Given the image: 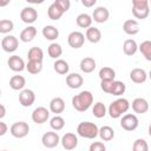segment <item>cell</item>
<instances>
[{
  "label": "cell",
  "mask_w": 151,
  "mask_h": 151,
  "mask_svg": "<svg viewBox=\"0 0 151 151\" xmlns=\"http://www.w3.org/2000/svg\"><path fill=\"white\" fill-rule=\"evenodd\" d=\"M93 104V94L90 91H81L72 98V106L79 112L87 111Z\"/></svg>",
  "instance_id": "obj_1"
},
{
  "label": "cell",
  "mask_w": 151,
  "mask_h": 151,
  "mask_svg": "<svg viewBox=\"0 0 151 151\" xmlns=\"http://www.w3.org/2000/svg\"><path fill=\"white\" fill-rule=\"evenodd\" d=\"M130 109V103L125 98H118L114 101H112L109 106V114L111 118L117 119L123 116V113H126Z\"/></svg>",
  "instance_id": "obj_2"
},
{
  "label": "cell",
  "mask_w": 151,
  "mask_h": 151,
  "mask_svg": "<svg viewBox=\"0 0 151 151\" xmlns=\"http://www.w3.org/2000/svg\"><path fill=\"white\" fill-rule=\"evenodd\" d=\"M77 133L86 139H93L99 134V129L94 123L91 122H81L77 127Z\"/></svg>",
  "instance_id": "obj_3"
},
{
  "label": "cell",
  "mask_w": 151,
  "mask_h": 151,
  "mask_svg": "<svg viewBox=\"0 0 151 151\" xmlns=\"http://www.w3.org/2000/svg\"><path fill=\"white\" fill-rule=\"evenodd\" d=\"M132 13L137 19H145L150 14V4L147 0H132Z\"/></svg>",
  "instance_id": "obj_4"
},
{
  "label": "cell",
  "mask_w": 151,
  "mask_h": 151,
  "mask_svg": "<svg viewBox=\"0 0 151 151\" xmlns=\"http://www.w3.org/2000/svg\"><path fill=\"white\" fill-rule=\"evenodd\" d=\"M9 131H11V134L15 138H24L28 134L29 126L26 122H15L12 124Z\"/></svg>",
  "instance_id": "obj_5"
},
{
  "label": "cell",
  "mask_w": 151,
  "mask_h": 151,
  "mask_svg": "<svg viewBox=\"0 0 151 151\" xmlns=\"http://www.w3.org/2000/svg\"><path fill=\"white\" fill-rule=\"evenodd\" d=\"M138 124H139V120L137 116L132 113H126L120 119V126L125 131H134L138 127Z\"/></svg>",
  "instance_id": "obj_6"
},
{
  "label": "cell",
  "mask_w": 151,
  "mask_h": 151,
  "mask_svg": "<svg viewBox=\"0 0 151 151\" xmlns=\"http://www.w3.org/2000/svg\"><path fill=\"white\" fill-rule=\"evenodd\" d=\"M60 137H59V134L57 133V132H53V131H48V132H46V133H44L42 134V137H41V143H42V145L45 146V147H47V149H53V147H55L59 143H60Z\"/></svg>",
  "instance_id": "obj_7"
},
{
  "label": "cell",
  "mask_w": 151,
  "mask_h": 151,
  "mask_svg": "<svg viewBox=\"0 0 151 151\" xmlns=\"http://www.w3.org/2000/svg\"><path fill=\"white\" fill-rule=\"evenodd\" d=\"M67 42L72 48H80L85 42V35L79 31H73L68 34Z\"/></svg>",
  "instance_id": "obj_8"
},
{
  "label": "cell",
  "mask_w": 151,
  "mask_h": 151,
  "mask_svg": "<svg viewBox=\"0 0 151 151\" xmlns=\"http://www.w3.org/2000/svg\"><path fill=\"white\" fill-rule=\"evenodd\" d=\"M48 118H50V111L44 106L37 107L32 112V120L35 124H44L47 122Z\"/></svg>",
  "instance_id": "obj_9"
},
{
  "label": "cell",
  "mask_w": 151,
  "mask_h": 151,
  "mask_svg": "<svg viewBox=\"0 0 151 151\" xmlns=\"http://www.w3.org/2000/svg\"><path fill=\"white\" fill-rule=\"evenodd\" d=\"M19 46V40L14 35H6L1 40V47L5 52H14Z\"/></svg>",
  "instance_id": "obj_10"
},
{
  "label": "cell",
  "mask_w": 151,
  "mask_h": 151,
  "mask_svg": "<svg viewBox=\"0 0 151 151\" xmlns=\"http://www.w3.org/2000/svg\"><path fill=\"white\" fill-rule=\"evenodd\" d=\"M60 143H61V145H63V147L65 150L71 151V150L77 147V145H78V137L74 133H72V132H67V133H65L61 137Z\"/></svg>",
  "instance_id": "obj_11"
},
{
  "label": "cell",
  "mask_w": 151,
  "mask_h": 151,
  "mask_svg": "<svg viewBox=\"0 0 151 151\" xmlns=\"http://www.w3.org/2000/svg\"><path fill=\"white\" fill-rule=\"evenodd\" d=\"M35 101V94L32 90L25 88L20 92L19 94V103L21 104V106L24 107H29L33 105V103Z\"/></svg>",
  "instance_id": "obj_12"
},
{
  "label": "cell",
  "mask_w": 151,
  "mask_h": 151,
  "mask_svg": "<svg viewBox=\"0 0 151 151\" xmlns=\"http://www.w3.org/2000/svg\"><path fill=\"white\" fill-rule=\"evenodd\" d=\"M20 19L25 24H33L38 19V12L33 7H25L20 12Z\"/></svg>",
  "instance_id": "obj_13"
},
{
  "label": "cell",
  "mask_w": 151,
  "mask_h": 151,
  "mask_svg": "<svg viewBox=\"0 0 151 151\" xmlns=\"http://www.w3.org/2000/svg\"><path fill=\"white\" fill-rule=\"evenodd\" d=\"M109 17H110V12L106 7H103V6H99L97 7L94 11H93V14H92V19L98 22V24H103L105 21L109 20Z\"/></svg>",
  "instance_id": "obj_14"
},
{
  "label": "cell",
  "mask_w": 151,
  "mask_h": 151,
  "mask_svg": "<svg viewBox=\"0 0 151 151\" xmlns=\"http://www.w3.org/2000/svg\"><path fill=\"white\" fill-rule=\"evenodd\" d=\"M7 64H8L9 68L12 71H14V72H21V71H24L26 68V65H25L24 60L19 55H12V57H9Z\"/></svg>",
  "instance_id": "obj_15"
},
{
  "label": "cell",
  "mask_w": 151,
  "mask_h": 151,
  "mask_svg": "<svg viewBox=\"0 0 151 151\" xmlns=\"http://www.w3.org/2000/svg\"><path fill=\"white\" fill-rule=\"evenodd\" d=\"M84 83V79L83 77L79 74V73H70L67 77H66V85L70 87V88H79Z\"/></svg>",
  "instance_id": "obj_16"
},
{
  "label": "cell",
  "mask_w": 151,
  "mask_h": 151,
  "mask_svg": "<svg viewBox=\"0 0 151 151\" xmlns=\"http://www.w3.org/2000/svg\"><path fill=\"white\" fill-rule=\"evenodd\" d=\"M132 110L136 113H139V114L146 113L149 111V103H147V100L144 99V98H136L132 101Z\"/></svg>",
  "instance_id": "obj_17"
},
{
  "label": "cell",
  "mask_w": 151,
  "mask_h": 151,
  "mask_svg": "<svg viewBox=\"0 0 151 151\" xmlns=\"http://www.w3.org/2000/svg\"><path fill=\"white\" fill-rule=\"evenodd\" d=\"M123 31L129 35H134L139 32V24L137 20L127 19L123 24Z\"/></svg>",
  "instance_id": "obj_18"
},
{
  "label": "cell",
  "mask_w": 151,
  "mask_h": 151,
  "mask_svg": "<svg viewBox=\"0 0 151 151\" xmlns=\"http://www.w3.org/2000/svg\"><path fill=\"white\" fill-rule=\"evenodd\" d=\"M64 110H65V101H64L63 98L54 97L50 101V111L52 113H55V116H58L59 113L64 112Z\"/></svg>",
  "instance_id": "obj_19"
},
{
  "label": "cell",
  "mask_w": 151,
  "mask_h": 151,
  "mask_svg": "<svg viewBox=\"0 0 151 151\" xmlns=\"http://www.w3.org/2000/svg\"><path fill=\"white\" fill-rule=\"evenodd\" d=\"M146 78H147V74L145 72V70L143 68H133L131 72H130V79L136 83V84H143L146 81Z\"/></svg>",
  "instance_id": "obj_20"
},
{
  "label": "cell",
  "mask_w": 151,
  "mask_h": 151,
  "mask_svg": "<svg viewBox=\"0 0 151 151\" xmlns=\"http://www.w3.org/2000/svg\"><path fill=\"white\" fill-rule=\"evenodd\" d=\"M37 35V28L34 26H27L24 28L20 33V40L22 42H29L32 41Z\"/></svg>",
  "instance_id": "obj_21"
},
{
  "label": "cell",
  "mask_w": 151,
  "mask_h": 151,
  "mask_svg": "<svg viewBox=\"0 0 151 151\" xmlns=\"http://www.w3.org/2000/svg\"><path fill=\"white\" fill-rule=\"evenodd\" d=\"M96 60L93 59V58H91V57H85V58H83L81 59V61H80V70L84 72V73H91V72H93L94 71V68H96Z\"/></svg>",
  "instance_id": "obj_22"
},
{
  "label": "cell",
  "mask_w": 151,
  "mask_h": 151,
  "mask_svg": "<svg viewBox=\"0 0 151 151\" xmlns=\"http://www.w3.org/2000/svg\"><path fill=\"white\" fill-rule=\"evenodd\" d=\"M85 35H86V39L92 44H97V42H99L101 40V32L97 27H92L91 26L90 28H87Z\"/></svg>",
  "instance_id": "obj_23"
},
{
  "label": "cell",
  "mask_w": 151,
  "mask_h": 151,
  "mask_svg": "<svg viewBox=\"0 0 151 151\" xmlns=\"http://www.w3.org/2000/svg\"><path fill=\"white\" fill-rule=\"evenodd\" d=\"M27 57H28V61H41V63H42V59H44V51H42L40 47H38V46L31 47V48L28 50Z\"/></svg>",
  "instance_id": "obj_24"
},
{
  "label": "cell",
  "mask_w": 151,
  "mask_h": 151,
  "mask_svg": "<svg viewBox=\"0 0 151 151\" xmlns=\"http://www.w3.org/2000/svg\"><path fill=\"white\" fill-rule=\"evenodd\" d=\"M42 35L46 40H50V41H53L55 40L58 37H59V31L57 27L52 26V25H47L42 28Z\"/></svg>",
  "instance_id": "obj_25"
},
{
  "label": "cell",
  "mask_w": 151,
  "mask_h": 151,
  "mask_svg": "<svg viewBox=\"0 0 151 151\" xmlns=\"http://www.w3.org/2000/svg\"><path fill=\"white\" fill-rule=\"evenodd\" d=\"M25 85H26V79L22 76H13L9 79V86L14 91H19V90L22 91Z\"/></svg>",
  "instance_id": "obj_26"
},
{
  "label": "cell",
  "mask_w": 151,
  "mask_h": 151,
  "mask_svg": "<svg viewBox=\"0 0 151 151\" xmlns=\"http://www.w3.org/2000/svg\"><path fill=\"white\" fill-rule=\"evenodd\" d=\"M47 14H48V18H50L51 20H59V19L63 17L64 11H63L55 2H53L52 5H50V7H48V9H47Z\"/></svg>",
  "instance_id": "obj_27"
},
{
  "label": "cell",
  "mask_w": 151,
  "mask_h": 151,
  "mask_svg": "<svg viewBox=\"0 0 151 151\" xmlns=\"http://www.w3.org/2000/svg\"><path fill=\"white\" fill-rule=\"evenodd\" d=\"M76 21H77V25H78L79 27H81V28H90L91 25H92L93 19H92V17H91L90 14H87V13H81V14H79V15L77 17Z\"/></svg>",
  "instance_id": "obj_28"
},
{
  "label": "cell",
  "mask_w": 151,
  "mask_h": 151,
  "mask_svg": "<svg viewBox=\"0 0 151 151\" xmlns=\"http://www.w3.org/2000/svg\"><path fill=\"white\" fill-rule=\"evenodd\" d=\"M138 50V45L133 39H126L123 44V51L126 55H133L136 54Z\"/></svg>",
  "instance_id": "obj_29"
},
{
  "label": "cell",
  "mask_w": 151,
  "mask_h": 151,
  "mask_svg": "<svg viewBox=\"0 0 151 151\" xmlns=\"http://www.w3.org/2000/svg\"><path fill=\"white\" fill-rule=\"evenodd\" d=\"M98 136L100 137L101 140H104V142H110V140H112L113 137H114V131H113V129H112L111 126L105 125V126H101V127L99 129V134H98Z\"/></svg>",
  "instance_id": "obj_30"
},
{
  "label": "cell",
  "mask_w": 151,
  "mask_h": 151,
  "mask_svg": "<svg viewBox=\"0 0 151 151\" xmlns=\"http://www.w3.org/2000/svg\"><path fill=\"white\" fill-rule=\"evenodd\" d=\"M98 76H99L100 80H114L116 71L112 67L105 66V67H101L99 70V74Z\"/></svg>",
  "instance_id": "obj_31"
},
{
  "label": "cell",
  "mask_w": 151,
  "mask_h": 151,
  "mask_svg": "<svg viewBox=\"0 0 151 151\" xmlns=\"http://www.w3.org/2000/svg\"><path fill=\"white\" fill-rule=\"evenodd\" d=\"M53 68L58 74H66L68 72V70H70V66H68L67 61H65L63 59H58L53 64Z\"/></svg>",
  "instance_id": "obj_32"
},
{
  "label": "cell",
  "mask_w": 151,
  "mask_h": 151,
  "mask_svg": "<svg viewBox=\"0 0 151 151\" xmlns=\"http://www.w3.org/2000/svg\"><path fill=\"white\" fill-rule=\"evenodd\" d=\"M140 53L143 54V57L147 60L151 61V40H145L143 41L139 46H138Z\"/></svg>",
  "instance_id": "obj_33"
},
{
  "label": "cell",
  "mask_w": 151,
  "mask_h": 151,
  "mask_svg": "<svg viewBox=\"0 0 151 151\" xmlns=\"http://www.w3.org/2000/svg\"><path fill=\"white\" fill-rule=\"evenodd\" d=\"M47 52H48V55H50L52 59H57V60H58V58L63 54V48H61V46H60L59 44L52 42V44L48 46Z\"/></svg>",
  "instance_id": "obj_34"
},
{
  "label": "cell",
  "mask_w": 151,
  "mask_h": 151,
  "mask_svg": "<svg viewBox=\"0 0 151 151\" xmlns=\"http://www.w3.org/2000/svg\"><path fill=\"white\" fill-rule=\"evenodd\" d=\"M92 113L96 118H103L106 116V106L101 103V101H98L93 105L92 107Z\"/></svg>",
  "instance_id": "obj_35"
},
{
  "label": "cell",
  "mask_w": 151,
  "mask_h": 151,
  "mask_svg": "<svg viewBox=\"0 0 151 151\" xmlns=\"http://www.w3.org/2000/svg\"><path fill=\"white\" fill-rule=\"evenodd\" d=\"M50 125H51V127H52L53 130L60 131V130H63L64 126H65V119H64L63 117H60V116H54L53 118H51Z\"/></svg>",
  "instance_id": "obj_36"
},
{
  "label": "cell",
  "mask_w": 151,
  "mask_h": 151,
  "mask_svg": "<svg viewBox=\"0 0 151 151\" xmlns=\"http://www.w3.org/2000/svg\"><path fill=\"white\" fill-rule=\"evenodd\" d=\"M26 70L31 74H38L42 70V63L41 61H28L26 65Z\"/></svg>",
  "instance_id": "obj_37"
},
{
  "label": "cell",
  "mask_w": 151,
  "mask_h": 151,
  "mask_svg": "<svg viewBox=\"0 0 151 151\" xmlns=\"http://www.w3.org/2000/svg\"><path fill=\"white\" fill-rule=\"evenodd\" d=\"M126 90V86L123 81H119V80H114V84H113V88L111 91V94L112 96H116V97H119L122 94H124Z\"/></svg>",
  "instance_id": "obj_38"
},
{
  "label": "cell",
  "mask_w": 151,
  "mask_h": 151,
  "mask_svg": "<svg viewBox=\"0 0 151 151\" xmlns=\"http://www.w3.org/2000/svg\"><path fill=\"white\" fill-rule=\"evenodd\" d=\"M13 28H14V24L12 20H8V19L0 20V33L6 34V33L13 31Z\"/></svg>",
  "instance_id": "obj_39"
},
{
  "label": "cell",
  "mask_w": 151,
  "mask_h": 151,
  "mask_svg": "<svg viewBox=\"0 0 151 151\" xmlns=\"http://www.w3.org/2000/svg\"><path fill=\"white\" fill-rule=\"evenodd\" d=\"M132 151H149V145L145 139L138 138L133 142L132 145Z\"/></svg>",
  "instance_id": "obj_40"
},
{
  "label": "cell",
  "mask_w": 151,
  "mask_h": 151,
  "mask_svg": "<svg viewBox=\"0 0 151 151\" xmlns=\"http://www.w3.org/2000/svg\"><path fill=\"white\" fill-rule=\"evenodd\" d=\"M113 84H114V80H101L100 87H101V90H103L105 93L111 94V91H112V88H113Z\"/></svg>",
  "instance_id": "obj_41"
},
{
  "label": "cell",
  "mask_w": 151,
  "mask_h": 151,
  "mask_svg": "<svg viewBox=\"0 0 151 151\" xmlns=\"http://www.w3.org/2000/svg\"><path fill=\"white\" fill-rule=\"evenodd\" d=\"M88 151H106V146L101 142H93L90 145V150Z\"/></svg>",
  "instance_id": "obj_42"
},
{
  "label": "cell",
  "mask_w": 151,
  "mask_h": 151,
  "mask_svg": "<svg viewBox=\"0 0 151 151\" xmlns=\"http://www.w3.org/2000/svg\"><path fill=\"white\" fill-rule=\"evenodd\" d=\"M63 11H64V13L65 12H67L68 9H70V6H71V2H70V0H55L54 1Z\"/></svg>",
  "instance_id": "obj_43"
},
{
  "label": "cell",
  "mask_w": 151,
  "mask_h": 151,
  "mask_svg": "<svg viewBox=\"0 0 151 151\" xmlns=\"http://www.w3.org/2000/svg\"><path fill=\"white\" fill-rule=\"evenodd\" d=\"M81 4L85 7H92L97 4V0H81Z\"/></svg>",
  "instance_id": "obj_44"
},
{
  "label": "cell",
  "mask_w": 151,
  "mask_h": 151,
  "mask_svg": "<svg viewBox=\"0 0 151 151\" xmlns=\"http://www.w3.org/2000/svg\"><path fill=\"white\" fill-rule=\"evenodd\" d=\"M7 132V125L4 122H0V136H4Z\"/></svg>",
  "instance_id": "obj_45"
},
{
  "label": "cell",
  "mask_w": 151,
  "mask_h": 151,
  "mask_svg": "<svg viewBox=\"0 0 151 151\" xmlns=\"http://www.w3.org/2000/svg\"><path fill=\"white\" fill-rule=\"evenodd\" d=\"M0 109H1V112H0V118H4L5 114H6V109H5V105H0Z\"/></svg>",
  "instance_id": "obj_46"
},
{
  "label": "cell",
  "mask_w": 151,
  "mask_h": 151,
  "mask_svg": "<svg viewBox=\"0 0 151 151\" xmlns=\"http://www.w3.org/2000/svg\"><path fill=\"white\" fill-rule=\"evenodd\" d=\"M149 136L151 137V124L149 125Z\"/></svg>",
  "instance_id": "obj_47"
},
{
  "label": "cell",
  "mask_w": 151,
  "mask_h": 151,
  "mask_svg": "<svg viewBox=\"0 0 151 151\" xmlns=\"http://www.w3.org/2000/svg\"><path fill=\"white\" fill-rule=\"evenodd\" d=\"M7 4H8V1H6V2H1L0 6H5V5H7Z\"/></svg>",
  "instance_id": "obj_48"
},
{
  "label": "cell",
  "mask_w": 151,
  "mask_h": 151,
  "mask_svg": "<svg viewBox=\"0 0 151 151\" xmlns=\"http://www.w3.org/2000/svg\"><path fill=\"white\" fill-rule=\"evenodd\" d=\"M149 78L151 79V70H150V72H149Z\"/></svg>",
  "instance_id": "obj_49"
},
{
  "label": "cell",
  "mask_w": 151,
  "mask_h": 151,
  "mask_svg": "<svg viewBox=\"0 0 151 151\" xmlns=\"http://www.w3.org/2000/svg\"><path fill=\"white\" fill-rule=\"evenodd\" d=\"M149 4H150V5H151V1H150V2H149Z\"/></svg>",
  "instance_id": "obj_50"
},
{
  "label": "cell",
  "mask_w": 151,
  "mask_h": 151,
  "mask_svg": "<svg viewBox=\"0 0 151 151\" xmlns=\"http://www.w3.org/2000/svg\"><path fill=\"white\" fill-rule=\"evenodd\" d=\"M2 151H7V150H2Z\"/></svg>",
  "instance_id": "obj_51"
}]
</instances>
